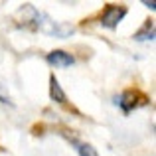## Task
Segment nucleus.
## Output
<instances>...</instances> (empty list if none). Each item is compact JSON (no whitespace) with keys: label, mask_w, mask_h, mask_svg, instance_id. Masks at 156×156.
<instances>
[{"label":"nucleus","mask_w":156,"mask_h":156,"mask_svg":"<svg viewBox=\"0 0 156 156\" xmlns=\"http://www.w3.org/2000/svg\"><path fill=\"white\" fill-rule=\"evenodd\" d=\"M134 40L144 42V40H154V20H146L144 26L134 34Z\"/></svg>","instance_id":"423d86ee"},{"label":"nucleus","mask_w":156,"mask_h":156,"mask_svg":"<svg viewBox=\"0 0 156 156\" xmlns=\"http://www.w3.org/2000/svg\"><path fill=\"white\" fill-rule=\"evenodd\" d=\"M126 16V6L125 4H107L101 12V18H99V24L103 28H117L119 24L122 22V18Z\"/></svg>","instance_id":"7ed1b4c3"},{"label":"nucleus","mask_w":156,"mask_h":156,"mask_svg":"<svg viewBox=\"0 0 156 156\" xmlns=\"http://www.w3.org/2000/svg\"><path fill=\"white\" fill-rule=\"evenodd\" d=\"M142 4H144V6H148L150 10H154V8H156V4H154V2H148V0H144V2H142Z\"/></svg>","instance_id":"1a4fd4ad"},{"label":"nucleus","mask_w":156,"mask_h":156,"mask_svg":"<svg viewBox=\"0 0 156 156\" xmlns=\"http://www.w3.org/2000/svg\"><path fill=\"white\" fill-rule=\"evenodd\" d=\"M75 146H77L79 156H99V152H97L91 144H81V142H75Z\"/></svg>","instance_id":"6e6552de"},{"label":"nucleus","mask_w":156,"mask_h":156,"mask_svg":"<svg viewBox=\"0 0 156 156\" xmlns=\"http://www.w3.org/2000/svg\"><path fill=\"white\" fill-rule=\"evenodd\" d=\"M0 103L2 105H8V107H14V101H12L10 93H8V85L6 81L0 77Z\"/></svg>","instance_id":"0eeeda50"},{"label":"nucleus","mask_w":156,"mask_h":156,"mask_svg":"<svg viewBox=\"0 0 156 156\" xmlns=\"http://www.w3.org/2000/svg\"><path fill=\"white\" fill-rule=\"evenodd\" d=\"M46 61L51 65V67H71L75 63V57L71 53L63 51V50H53L46 55Z\"/></svg>","instance_id":"20e7f679"},{"label":"nucleus","mask_w":156,"mask_h":156,"mask_svg":"<svg viewBox=\"0 0 156 156\" xmlns=\"http://www.w3.org/2000/svg\"><path fill=\"white\" fill-rule=\"evenodd\" d=\"M50 97H51V101H55L59 105L67 103V97H65V93H63V89H61V85H59L55 75L50 77Z\"/></svg>","instance_id":"39448f33"},{"label":"nucleus","mask_w":156,"mask_h":156,"mask_svg":"<svg viewBox=\"0 0 156 156\" xmlns=\"http://www.w3.org/2000/svg\"><path fill=\"white\" fill-rule=\"evenodd\" d=\"M34 28H38L42 34H48L51 38H69V36L75 32V28L71 24H65V22H57V20L50 18L48 14L44 12H36V18H34Z\"/></svg>","instance_id":"f257e3e1"},{"label":"nucleus","mask_w":156,"mask_h":156,"mask_svg":"<svg viewBox=\"0 0 156 156\" xmlns=\"http://www.w3.org/2000/svg\"><path fill=\"white\" fill-rule=\"evenodd\" d=\"M113 103L121 107L125 115H129V113H133L136 107H140V105H148V97L142 95L138 89H126V91H122L121 95L115 97Z\"/></svg>","instance_id":"f03ea898"}]
</instances>
